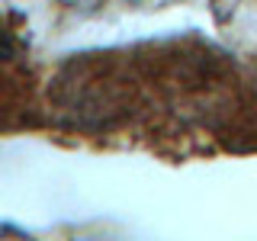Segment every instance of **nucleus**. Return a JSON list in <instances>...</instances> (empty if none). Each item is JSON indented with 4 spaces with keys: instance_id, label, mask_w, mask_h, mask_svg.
<instances>
[{
    "instance_id": "nucleus-1",
    "label": "nucleus",
    "mask_w": 257,
    "mask_h": 241,
    "mask_svg": "<svg viewBox=\"0 0 257 241\" xmlns=\"http://www.w3.org/2000/svg\"><path fill=\"white\" fill-rule=\"evenodd\" d=\"M7 52H10V42H7V39H4V36H0V58H4V55H7Z\"/></svg>"
}]
</instances>
